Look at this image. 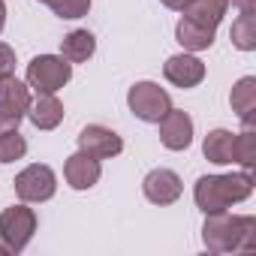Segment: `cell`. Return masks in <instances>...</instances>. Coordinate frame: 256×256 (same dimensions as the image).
I'll list each match as a JSON object with an SVG mask.
<instances>
[{"label":"cell","instance_id":"obj_25","mask_svg":"<svg viewBox=\"0 0 256 256\" xmlns=\"http://www.w3.org/2000/svg\"><path fill=\"white\" fill-rule=\"evenodd\" d=\"M160 4H163L166 10H175V12H181V6L187 4V0H160Z\"/></svg>","mask_w":256,"mask_h":256},{"label":"cell","instance_id":"obj_6","mask_svg":"<svg viewBox=\"0 0 256 256\" xmlns=\"http://www.w3.org/2000/svg\"><path fill=\"white\" fill-rule=\"evenodd\" d=\"M16 193L22 202H48L58 193V175L46 163H30L16 175Z\"/></svg>","mask_w":256,"mask_h":256},{"label":"cell","instance_id":"obj_21","mask_svg":"<svg viewBox=\"0 0 256 256\" xmlns=\"http://www.w3.org/2000/svg\"><path fill=\"white\" fill-rule=\"evenodd\" d=\"M40 4L48 6L58 18H66V22L84 18L90 12V0H40Z\"/></svg>","mask_w":256,"mask_h":256},{"label":"cell","instance_id":"obj_3","mask_svg":"<svg viewBox=\"0 0 256 256\" xmlns=\"http://www.w3.org/2000/svg\"><path fill=\"white\" fill-rule=\"evenodd\" d=\"M72 78V64L60 54H36L28 64V88L36 94H58Z\"/></svg>","mask_w":256,"mask_h":256},{"label":"cell","instance_id":"obj_5","mask_svg":"<svg viewBox=\"0 0 256 256\" xmlns=\"http://www.w3.org/2000/svg\"><path fill=\"white\" fill-rule=\"evenodd\" d=\"M126 106L130 112L145 120V124H157L169 108H172V96L166 88H160L157 82H136L126 90Z\"/></svg>","mask_w":256,"mask_h":256},{"label":"cell","instance_id":"obj_14","mask_svg":"<svg viewBox=\"0 0 256 256\" xmlns=\"http://www.w3.org/2000/svg\"><path fill=\"white\" fill-rule=\"evenodd\" d=\"M226 10H229V0H187V4L181 6L187 22H196V24L211 28V30H217V24L223 22Z\"/></svg>","mask_w":256,"mask_h":256},{"label":"cell","instance_id":"obj_19","mask_svg":"<svg viewBox=\"0 0 256 256\" xmlns=\"http://www.w3.org/2000/svg\"><path fill=\"white\" fill-rule=\"evenodd\" d=\"M229 40H232V46L238 52H253L256 48V18H253V12H241L232 22Z\"/></svg>","mask_w":256,"mask_h":256},{"label":"cell","instance_id":"obj_22","mask_svg":"<svg viewBox=\"0 0 256 256\" xmlns=\"http://www.w3.org/2000/svg\"><path fill=\"white\" fill-rule=\"evenodd\" d=\"M28 154V142L18 130H4L0 133V163H16Z\"/></svg>","mask_w":256,"mask_h":256},{"label":"cell","instance_id":"obj_13","mask_svg":"<svg viewBox=\"0 0 256 256\" xmlns=\"http://www.w3.org/2000/svg\"><path fill=\"white\" fill-rule=\"evenodd\" d=\"M36 130H54L64 120V102L54 94H36V100H30L28 114H24Z\"/></svg>","mask_w":256,"mask_h":256},{"label":"cell","instance_id":"obj_8","mask_svg":"<svg viewBox=\"0 0 256 256\" xmlns=\"http://www.w3.org/2000/svg\"><path fill=\"white\" fill-rule=\"evenodd\" d=\"M78 151H84L96 160H112L124 151V139L102 124H88L78 133Z\"/></svg>","mask_w":256,"mask_h":256},{"label":"cell","instance_id":"obj_17","mask_svg":"<svg viewBox=\"0 0 256 256\" xmlns=\"http://www.w3.org/2000/svg\"><path fill=\"white\" fill-rule=\"evenodd\" d=\"M232 145H235V133L223 130V126H217V130H211L202 142V154L208 163L214 166H229L232 163Z\"/></svg>","mask_w":256,"mask_h":256},{"label":"cell","instance_id":"obj_20","mask_svg":"<svg viewBox=\"0 0 256 256\" xmlns=\"http://www.w3.org/2000/svg\"><path fill=\"white\" fill-rule=\"evenodd\" d=\"M232 163L244 166V172H250V169H253V163H256V133H253V126H244L241 133H235Z\"/></svg>","mask_w":256,"mask_h":256},{"label":"cell","instance_id":"obj_18","mask_svg":"<svg viewBox=\"0 0 256 256\" xmlns=\"http://www.w3.org/2000/svg\"><path fill=\"white\" fill-rule=\"evenodd\" d=\"M175 40L184 46V52H208L214 46V30L211 28H202L196 22L181 18L178 28H175Z\"/></svg>","mask_w":256,"mask_h":256},{"label":"cell","instance_id":"obj_7","mask_svg":"<svg viewBox=\"0 0 256 256\" xmlns=\"http://www.w3.org/2000/svg\"><path fill=\"white\" fill-rule=\"evenodd\" d=\"M28 106H30L28 82H18L16 76L0 78V133L4 130H18L22 118L28 114Z\"/></svg>","mask_w":256,"mask_h":256},{"label":"cell","instance_id":"obj_15","mask_svg":"<svg viewBox=\"0 0 256 256\" xmlns=\"http://www.w3.org/2000/svg\"><path fill=\"white\" fill-rule=\"evenodd\" d=\"M229 102H232V112L241 118L244 126H253V112H256V78L253 76H244L235 82L232 94H229Z\"/></svg>","mask_w":256,"mask_h":256},{"label":"cell","instance_id":"obj_23","mask_svg":"<svg viewBox=\"0 0 256 256\" xmlns=\"http://www.w3.org/2000/svg\"><path fill=\"white\" fill-rule=\"evenodd\" d=\"M10 76H16V52L12 46L0 42V78H10Z\"/></svg>","mask_w":256,"mask_h":256},{"label":"cell","instance_id":"obj_1","mask_svg":"<svg viewBox=\"0 0 256 256\" xmlns=\"http://www.w3.org/2000/svg\"><path fill=\"white\" fill-rule=\"evenodd\" d=\"M202 244L211 253L253 250L256 247V217L211 211V214H205V223H202Z\"/></svg>","mask_w":256,"mask_h":256},{"label":"cell","instance_id":"obj_2","mask_svg":"<svg viewBox=\"0 0 256 256\" xmlns=\"http://www.w3.org/2000/svg\"><path fill=\"white\" fill-rule=\"evenodd\" d=\"M253 193V175L250 172H229V175H202L193 187L196 208L202 214L226 211Z\"/></svg>","mask_w":256,"mask_h":256},{"label":"cell","instance_id":"obj_26","mask_svg":"<svg viewBox=\"0 0 256 256\" xmlns=\"http://www.w3.org/2000/svg\"><path fill=\"white\" fill-rule=\"evenodd\" d=\"M6 28V0H0V34Z\"/></svg>","mask_w":256,"mask_h":256},{"label":"cell","instance_id":"obj_4","mask_svg":"<svg viewBox=\"0 0 256 256\" xmlns=\"http://www.w3.org/2000/svg\"><path fill=\"white\" fill-rule=\"evenodd\" d=\"M36 232V211L28 208V202L10 205L0 211V241L12 253H22Z\"/></svg>","mask_w":256,"mask_h":256},{"label":"cell","instance_id":"obj_16","mask_svg":"<svg viewBox=\"0 0 256 256\" xmlns=\"http://www.w3.org/2000/svg\"><path fill=\"white\" fill-rule=\"evenodd\" d=\"M94 52H96V40L90 30H70L60 40V58L70 64H84L94 58Z\"/></svg>","mask_w":256,"mask_h":256},{"label":"cell","instance_id":"obj_12","mask_svg":"<svg viewBox=\"0 0 256 256\" xmlns=\"http://www.w3.org/2000/svg\"><path fill=\"white\" fill-rule=\"evenodd\" d=\"M64 178L72 190H90L100 178H102V166L96 157L84 154V151H76L72 157H66L64 163Z\"/></svg>","mask_w":256,"mask_h":256},{"label":"cell","instance_id":"obj_27","mask_svg":"<svg viewBox=\"0 0 256 256\" xmlns=\"http://www.w3.org/2000/svg\"><path fill=\"white\" fill-rule=\"evenodd\" d=\"M6 253H12V250H10V247H6L4 241H0V256H6Z\"/></svg>","mask_w":256,"mask_h":256},{"label":"cell","instance_id":"obj_24","mask_svg":"<svg viewBox=\"0 0 256 256\" xmlns=\"http://www.w3.org/2000/svg\"><path fill=\"white\" fill-rule=\"evenodd\" d=\"M232 6H238V12H253L256 10V0H229Z\"/></svg>","mask_w":256,"mask_h":256},{"label":"cell","instance_id":"obj_10","mask_svg":"<svg viewBox=\"0 0 256 256\" xmlns=\"http://www.w3.org/2000/svg\"><path fill=\"white\" fill-rule=\"evenodd\" d=\"M142 193L154 205H172L181 199L184 184H181L178 172H172V169H151L142 181Z\"/></svg>","mask_w":256,"mask_h":256},{"label":"cell","instance_id":"obj_11","mask_svg":"<svg viewBox=\"0 0 256 256\" xmlns=\"http://www.w3.org/2000/svg\"><path fill=\"white\" fill-rule=\"evenodd\" d=\"M163 76L169 84L187 90V88H196L202 84L205 78V64L193 54V52H184V54H172L166 64H163Z\"/></svg>","mask_w":256,"mask_h":256},{"label":"cell","instance_id":"obj_9","mask_svg":"<svg viewBox=\"0 0 256 256\" xmlns=\"http://www.w3.org/2000/svg\"><path fill=\"white\" fill-rule=\"evenodd\" d=\"M160 142L169 151H187L193 145V118L181 108H169L160 120Z\"/></svg>","mask_w":256,"mask_h":256}]
</instances>
